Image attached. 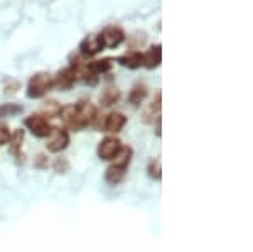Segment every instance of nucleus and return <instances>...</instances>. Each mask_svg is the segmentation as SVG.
<instances>
[{
    "label": "nucleus",
    "instance_id": "obj_19",
    "mask_svg": "<svg viewBox=\"0 0 253 252\" xmlns=\"http://www.w3.org/2000/svg\"><path fill=\"white\" fill-rule=\"evenodd\" d=\"M147 171H149V176L156 181L162 180V168H161V161L159 159H152L147 166Z\"/></svg>",
    "mask_w": 253,
    "mask_h": 252
},
{
    "label": "nucleus",
    "instance_id": "obj_18",
    "mask_svg": "<svg viewBox=\"0 0 253 252\" xmlns=\"http://www.w3.org/2000/svg\"><path fill=\"white\" fill-rule=\"evenodd\" d=\"M22 142H24V131L17 129L14 134H10V141H9V149L10 154L15 157H20V149H22Z\"/></svg>",
    "mask_w": 253,
    "mask_h": 252
},
{
    "label": "nucleus",
    "instance_id": "obj_11",
    "mask_svg": "<svg viewBox=\"0 0 253 252\" xmlns=\"http://www.w3.org/2000/svg\"><path fill=\"white\" fill-rule=\"evenodd\" d=\"M117 63L122 64L124 68H128V70H138V68H142V64H144V54H142L140 51L125 52V54L118 56Z\"/></svg>",
    "mask_w": 253,
    "mask_h": 252
},
{
    "label": "nucleus",
    "instance_id": "obj_12",
    "mask_svg": "<svg viewBox=\"0 0 253 252\" xmlns=\"http://www.w3.org/2000/svg\"><path fill=\"white\" fill-rule=\"evenodd\" d=\"M162 63V48L161 44H154L149 48V51L144 52V64L142 66L147 70H156Z\"/></svg>",
    "mask_w": 253,
    "mask_h": 252
},
{
    "label": "nucleus",
    "instance_id": "obj_20",
    "mask_svg": "<svg viewBox=\"0 0 253 252\" xmlns=\"http://www.w3.org/2000/svg\"><path fill=\"white\" fill-rule=\"evenodd\" d=\"M20 112H22V105H17V103H5L0 107V117H10Z\"/></svg>",
    "mask_w": 253,
    "mask_h": 252
},
{
    "label": "nucleus",
    "instance_id": "obj_17",
    "mask_svg": "<svg viewBox=\"0 0 253 252\" xmlns=\"http://www.w3.org/2000/svg\"><path fill=\"white\" fill-rule=\"evenodd\" d=\"M120 90H118L117 87H108L107 90L101 93L100 97V103L103 105V107H112V105L118 103V100H120Z\"/></svg>",
    "mask_w": 253,
    "mask_h": 252
},
{
    "label": "nucleus",
    "instance_id": "obj_10",
    "mask_svg": "<svg viewBox=\"0 0 253 252\" xmlns=\"http://www.w3.org/2000/svg\"><path fill=\"white\" fill-rule=\"evenodd\" d=\"M100 51H103V43H101L98 34H88L86 38L80 43L81 56H95Z\"/></svg>",
    "mask_w": 253,
    "mask_h": 252
},
{
    "label": "nucleus",
    "instance_id": "obj_7",
    "mask_svg": "<svg viewBox=\"0 0 253 252\" xmlns=\"http://www.w3.org/2000/svg\"><path fill=\"white\" fill-rule=\"evenodd\" d=\"M126 124V117L122 112H112L108 113L103 119V122H100L98 127L103 129V132L107 134H118Z\"/></svg>",
    "mask_w": 253,
    "mask_h": 252
},
{
    "label": "nucleus",
    "instance_id": "obj_3",
    "mask_svg": "<svg viewBox=\"0 0 253 252\" xmlns=\"http://www.w3.org/2000/svg\"><path fill=\"white\" fill-rule=\"evenodd\" d=\"M24 125L38 139H46L52 131V125L49 124L46 115H41V113H32V115H29L24 120Z\"/></svg>",
    "mask_w": 253,
    "mask_h": 252
},
{
    "label": "nucleus",
    "instance_id": "obj_5",
    "mask_svg": "<svg viewBox=\"0 0 253 252\" xmlns=\"http://www.w3.org/2000/svg\"><path fill=\"white\" fill-rule=\"evenodd\" d=\"M75 107H76V110H78V115L81 119L83 127H88V125H96L100 115H98V108L91 103V101H89V100H80Z\"/></svg>",
    "mask_w": 253,
    "mask_h": 252
},
{
    "label": "nucleus",
    "instance_id": "obj_6",
    "mask_svg": "<svg viewBox=\"0 0 253 252\" xmlns=\"http://www.w3.org/2000/svg\"><path fill=\"white\" fill-rule=\"evenodd\" d=\"M98 36L103 43V48H118L125 41V31L118 26H107Z\"/></svg>",
    "mask_w": 253,
    "mask_h": 252
},
{
    "label": "nucleus",
    "instance_id": "obj_8",
    "mask_svg": "<svg viewBox=\"0 0 253 252\" xmlns=\"http://www.w3.org/2000/svg\"><path fill=\"white\" fill-rule=\"evenodd\" d=\"M76 81H78V78H76V73L71 66L63 68V70H59L58 73H56V76H52V83H54V87L59 88V90H63V92L71 90V88L75 87Z\"/></svg>",
    "mask_w": 253,
    "mask_h": 252
},
{
    "label": "nucleus",
    "instance_id": "obj_1",
    "mask_svg": "<svg viewBox=\"0 0 253 252\" xmlns=\"http://www.w3.org/2000/svg\"><path fill=\"white\" fill-rule=\"evenodd\" d=\"M54 88L52 83V76L46 71H39L31 76L29 83H27V97L29 99H42L46 93H49Z\"/></svg>",
    "mask_w": 253,
    "mask_h": 252
},
{
    "label": "nucleus",
    "instance_id": "obj_23",
    "mask_svg": "<svg viewBox=\"0 0 253 252\" xmlns=\"http://www.w3.org/2000/svg\"><path fill=\"white\" fill-rule=\"evenodd\" d=\"M47 164H49L47 157H46V156H42V154H39V156H38V161H36V168L44 169V168H47Z\"/></svg>",
    "mask_w": 253,
    "mask_h": 252
},
{
    "label": "nucleus",
    "instance_id": "obj_24",
    "mask_svg": "<svg viewBox=\"0 0 253 252\" xmlns=\"http://www.w3.org/2000/svg\"><path fill=\"white\" fill-rule=\"evenodd\" d=\"M19 90V83H17V81H9V85H5V93H10V95H12V93H15V92H17Z\"/></svg>",
    "mask_w": 253,
    "mask_h": 252
},
{
    "label": "nucleus",
    "instance_id": "obj_4",
    "mask_svg": "<svg viewBox=\"0 0 253 252\" xmlns=\"http://www.w3.org/2000/svg\"><path fill=\"white\" fill-rule=\"evenodd\" d=\"M120 148H122V141L115 136H108L100 141V144L96 148V154L101 161H113V157L118 154Z\"/></svg>",
    "mask_w": 253,
    "mask_h": 252
},
{
    "label": "nucleus",
    "instance_id": "obj_9",
    "mask_svg": "<svg viewBox=\"0 0 253 252\" xmlns=\"http://www.w3.org/2000/svg\"><path fill=\"white\" fill-rule=\"evenodd\" d=\"M59 115L61 119H63L64 125L69 129V131H75V132H80L83 127V124H81V119L78 115V110H76L75 105H66V107H63L59 110Z\"/></svg>",
    "mask_w": 253,
    "mask_h": 252
},
{
    "label": "nucleus",
    "instance_id": "obj_14",
    "mask_svg": "<svg viewBox=\"0 0 253 252\" xmlns=\"http://www.w3.org/2000/svg\"><path fill=\"white\" fill-rule=\"evenodd\" d=\"M132 156H133V149L130 148V146H122L120 151H118V154H117L115 157H113V162H112V164L128 169L130 162H132Z\"/></svg>",
    "mask_w": 253,
    "mask_h": 252
},
{
    "label": "nucleus",
    "instance_id": "obj_13",
    "mask_svg": "<svg viewBox=\"0 0 253 252\" xmlns=\"http://www.w3.org/2000/svg\"><path fill=\"white\" fill-rule=\"evenodd\" d=\"M125 174H126L125 168H120V166H115V164H110L107 168V171H105V181H107L110 186H117V185H120V183L125 180Z\"/></svg>",
    "mask_w": 253,
    "mask_h": 252
},
{
    "label": "nucleus",
    "instance_id": "obj_21",
    "mask_svg": "<svg viewBox=\"0 0 253 252\" xmlns=\"http://www.w3.org/2000/svg\"><path fill=\"white\" fill-rule=\"evenodd\" d=\"M52 168H54L56 173H66L69 169V162L66 157H58V159L52 162Z\"/></svg>",
    "mask_w": 253,
    "mask_h": 252
},
{
    "label": "nucleus",
    "instance_id": "obj_2",
    "mask_svg": "<svg viewBox=\"0 0 253 252\" xmlns=\"http://www.w3.org/2000/svg\"><path fill=\"white\" fill-rule=\"evenodd\" d=\"M46 148L49 152L52 154H59L63 151H66L71 144V136H69L68 129H61V127H52L51 134L46 137Z\"/></svg>",
    "mask_w": 253,
    "mask_h": 252
},
{
    "label": "nucleus",
    "instance_id": "obj_16",
    "mask_svg": "<svg viewBox=\"0 0 253 252\" xmlns=\"http://www.w3.org/2000/svg\"><path fill=\"white\" fill-rule=\"evenodd\" d=\"M113 66V59L112 58H103V59H95L88 63V70L93 73V75H103V73H108Z\"/></svg>",
    "mask_w": 253,
    "mask_h": 252
},
{
    "label": "nucleus",
    "instance_id": "obj_22",
    "mask_svg": "<svg viewBox=\"0 0 253 252\" xmlns=\"http://www.w3.org/2000/svg\"><path fill=\"white\" fill-rule=\"evenodd\" d=\"M10 141V131L5 124H0V148L2 146H7Z\"/></svg>",
    "mask_w": 253,
    "mask_h": 252
},
{
    "label": "nucleus",
    "instance_id": "obj_15",
    "mask_svg": "<svg viewBox=\"0 0 253 252\" xmlns=\"http://www.w3.org/2000/svg\"><path fill=\"white\" fill-rule=\"evenodd\" d=\"M147 95H149V90H147L145 85L137 83V85H133V88L128 93V101L133 105V107H138V105L147 99Z\"/></svg>",
    "mask_w": 253,
    "mask_h": 252
}]
</instances>
